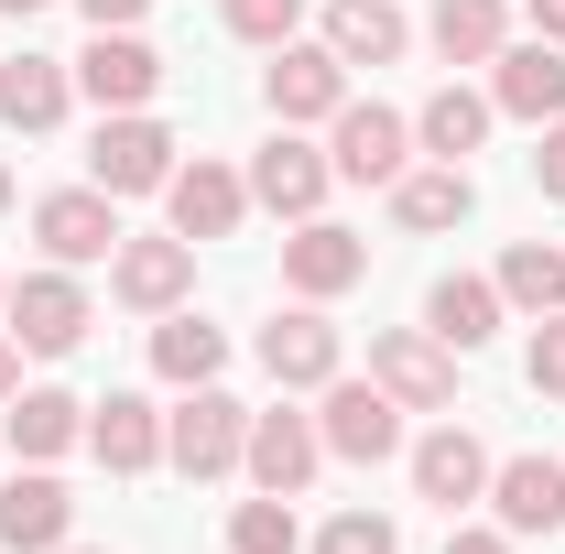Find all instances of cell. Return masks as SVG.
Instances as JSON below:
<instances>
[{"label": "cell", "mask_w": 565, "mask_h": 554, "mask_svg": "<svg viewBox=\"0 0 565 554\" xmlns=\"http://www.w3.org/2000/svg\"><path fill=\"white\" fill-rule=\"evenodd\" d=\"M338 359H349V348H338V327H327V305H294V316L262 327V370H273L282 392H327Z\"/></svg>", "instance_id": "16"}, {"label": "cell", "mask_w": 565, "mask_h": 554, "mask_svg": "<svg viewBox=\"0 0 565 554\" xmlns=\"http://www.w3.org/2000/svg\"><path fill=\"white\" fill-rule=\"evenodd\" d=\"M522 370H533L544 403H565V305H555V316H533V359H522Z\"/></svg>", "instance_id": "33"}, {"label": "cell", "mask_w": 565, "mask_h": 554, "mask_svg": "<svg viewBox=\"0 0 565 554\" xmlns=\"http://www.w3.org/2000/svg\"><path fill=\"white\" fill-rule=\"evenodd\" d=\"M490 109L500 120H533V131L565 120V44H544V33L533 44H500L490 55Z\"/></svg>", "instance_id": "13"}, {"label": "cell", "mask_w": 565, "mask_h": 554, "mask_svg": "<svg viewBox=\"0 0 565 554\" xmlns=\"http://www.w3.org/2000/svg\"><path fill=\"white\" fill-rule=\"evenodd\" d=\"M0 305H11V273H0Z\"/></svg>", "instance_id": "41"}, {"label": "cell", "mask_w": 565, "mask_h": 554, "mask_svg": "<svg viewBox=\"0 0 565 554\" xmlns=\"http://www.w3.org/2000/svg\"><path fill=\"white\" fill-rule=\"evenodd\" d=\"M522 22H533L544 44H565V0H522Z\"/></svg>", "instance_id": "36"}, {"label": "cell", "mask_w": 565, "mask_h": 554, "mask_svg": "<svg viewBox=\"0 0 565 554\" xmlns=\"http://www.w3.org/2000/svg\"><path fill=\"white\" fill-rule=\"evenodd\" d=\"M163 217H174V239H228L239 217H250V174H228V163H174V185H163Z\"/></svg>", "instance_id": "14"}, {"label": "cell", "mask_w": 565, "mask_h": 554, "mask_svg": "<svg viewBox=\"0 0 565 554\" xmlns=\"http://www.w3.org/2000/svg\"><path fill=\"white\" fill-rule=\"evenodd\" d=\"M76 11H87L98 33H141V11H152V0H76Z\"/></svg>", "instance_id": "35"}, {"label": "cell", "mask_w": 565, "mask_h": 554, "mask_svg": "<svg viewBox=\"0 0 565 554\" xmlns=\"http://www.w3.org/2000/svg\"><path fill=\"white\" fill-rule=\"evenodd\" d=\"M294 22H305V0H228V33L239 44H294Z\"/></svg>", "instance_id": "32"}, {"label": "cell", "mask_w": 565, "mask_h": 554, "mask_svg": "<svg viewBox=\"0 0 565 554\" xmlns=\"http://www.w3.org/2000/svg\"><path fill=\"white\" fill-rule=\"evenodd\" d=\"M403 44H414L403 0H327V55L338 66H392Z\"/></svg>", "instance_id": "22"}, {"label": "cell", "mask_w": 565, "mask_h": 554, "mask_svg": "<svg viewBox=\"0 0 565 554\" xmlns=\"http://www.w3.org/2000/svg\"><path fill=\"white\" fill-rule=\"evenodd\" d=\"M446 554H511V533H446Z\"/></svg>", "instance_id": "37"}, {"label": "cell", "mask_w": 565, "mask_h": 554, "mask_svg": "<svg viewBox=\"0 0 565 554\" xmlns=\"http://www.w3.org/2000/svg\"><path fill=\"white\" fill-rule=\"evenodd\" d=\"M0 316H11V338L33 348V359H66V348L87 338V283H76L66 262H44V273L11 283V305H0Z\"/></svg>", "instance_id": "7"}, {"label": "cell", "mask_w": 565, "mask_h": 554, "mask_svg": "<svg viewBox=\"0 0 565 554\" xmlns=\"http://www.w3.org/2000/svg\"><path fill=\"white\" fill-rule=\"evenodd\" d=\"M109 294H120L131 316H174V305L196 294V239H174V228H163V239H120V251H109Z\"/></svg>", "instance_id": "9"}, {"label": "cell", "mask_w": 565, "mask_h": 554, "mask_svg": "<svg viewBox=\"0 0 565 554\" xmlns=\"http://www.w3.org/2000/svg\"><path fill=\"white\" fill-rule=\"evenodd\" d=\"M0 11H11V22H33V11H44V0H0Z\"/></svg>", "instance_id": "39"}, {"label": "cell", "mask_w": 565, "mask_h": 554, "mask_svg": "<svg viewBox=\"0 0 565 554\" xmlns=\"http://www.w3.org/2000/svg\"><path fill=\"white\" fill-rule=\"evenodd\" d=\"M76 109V66H55V55H0V120L33 141V131H55Z\"/></svg>", "instance_id": "20"}, {"label": "cell", "mask_w": 565, "mask_h": 554, "mask_svg": "<svg viewBox=\"0 0 565 554\" xmlns=\"http://www.w3.org/2000/svg\"><path fill=\"white\" fill-rule=\"evenodd\" d=\"M76 87H87L98 109H141V98L163 87V55H152L141 33H98V44L76 55Z\"/></svg>", "instance_id": "21"}, {"label": "cell", "mask_w": 565, "mask_h": 554, "mask_svg": "<svg viewBox=\"0 0 565 554\" xmlns=\"http://www.w3.org/2000/svg\"><path fill=\"white\" fill-rule=\"evenodd\" d=\"M490 511H500V533H565V468L555 457H500Z\"/></svg>", "instance_id": "19"}, {"label": "cell", "mask_w": 565, "mask_h": 554, "mask_svg": "<svg viewBox=\"0 0 565 554\" xmlns=\"http://www.w3.org/2000/svg\"><path fill=\"white\" fill-rule=\"evenodd\" d=\"M468 207H479L468 163H403L392 174V217L403 228H468Z\"/></svg>", "instance_id": "23"}, {"label": "cell", "mask_w": 565, "mask_h": 554, "mask_svg": "<svg viewBox=\"0 0 565 554\" xmlns=\"http://www.w3.org/2000/svg\"><path fill=\"white\" fill-rule=\"evenodd\" d=\"M424 327L457 348V359H468V348H490V338H500V283H490V273H446L435 294H424Z\"/></svg>", "instance_id": "24"}, {"label": "cell", "mask_w": 565, "mask_h": 554, "mask_svg": "<svg viewBox=\"0 0 565 554\" xmlns=\"http://www.w3.org/2000/svg\"><path fill=\"white\" fill-rule=\"evenodd\" d=\"M228 554H305V522H294V500H239L228 511Z\"/></svg>", "instance_id": "30"}, {"label": "cell", "mask_w": 565, "mask_h": 554, "mask_svg": "<svg viewBox=\"0 0 565 554\" xmlns=\"http://www.w3.org/2000/svg\"><path fill=\"white\" fill-rule=\"evenodd\" d=\"M316 554H403V533H392V511H338L316 533Z\"/></svg>", "instance_id": "31"}, {"label": "cell", "mask_w": 565, "mask_h": 554, "mask_svg": "<svg viewBox=\"0 0 565 554\" xmlns=\"http://www.w3.org/2000/svg\"><path fill=\"white\" fill-rule=\"evenodd\" d=\"M152 370L174 381V392H196V381H217L228 370V327H207V316H152Z\"/></svg>", "instance_id": "27"}, {"label": "cell", "mask_w": 565, "mask_h": 554, "mask_svg": "<svg viewBox=\"0 0 565 554\" xmlns=\"http://www.w3.org/2000/svg\"><path fill=\"white\" fill-rule=\"evenodd\" d=\"M33 239H44V262L87 273V262H109L131 228H120V196H98V185H55V196H33Z\"/></svg>", "instance_id": "4"}, {"label": "cell", "mask_w": 565, "mask_h": 554, "mask_svg": "<svg viewBox=\"0 0 565 554\" xmlns=\"http://www.w3.org/2000/svg\"><path fill=\"white\" fill-rule=\"evenodd\" d=\"M414 489L446 511V522H457L468 500H490V446H479L468 424H435V435L414 446Z\"/></svg>", "instance_id": "18"}, {"label": "cell", "mask_w": 565, "mask_h": 554, "mask_svg": "<svg viewBox=\"0 0 565 554\" xmlns=\"http://www.w3.org/2000/svg\"><path fill=\"white\" fill-rule=\"evenodd\" d=\"M239 468H250V489L294 500V489H305L316 468H327V435H316V414H294V403L250 414V446H239Z\"/></svg>", "instance_id": "10"}, {"label": "cell", "mask_w": 565, "mask_h": 554, "mask_svg": "<svg viewBox=\"0 0 565 554\" xmlns=\"http://www.w3.org/2000/svg\"><path fill=\"white\" fill-rule=\"evenodd\" d=\"M87 457H98L109 479H152V468H163V414H152L141 392L87 403Z\"/></svg>", "instance_id": "17"}, {"label": "cell", "mask_w": 565, "mask_h": 554, "mask_svg": "<svg viewBox=\"0 0 565 554\" xmlns=\"http://www.w3.org/2000/svg\"><path fill=\"white\" fill-rule=\"evenodd\" d=\"M239 446H250V403H228L217 381H196V392L163 414V468H185V479H228Z\"/></svg>", "instance_id": "2"}, {"label": "cell", "mask_w": 565, "mask_h": 554, "mask_svg": "<svg viewBox=\"0 0 565 554\" xmlns=\"http://www.w3.org/2000/svg\"><path fill=\"white\" fill-rule=\"evenodd\" d=\"M359 273H370V239H359V228H338V217H294V239H282V283H294L305 305H338Z\"/></svg>", "instance_id": "11"}, {"label": "cell", "mask_w": 565, "mask_h": 554, "mask_svg": "<svg viewBox=\"0 0 565 554\" xmlns=\"http://www.w3.org/2000/svg\"><path fill=\"white\" fill-rule=\"evenodd\" d=\"M327 163H338L349 185H392V174L414 163V120L381 109V98H349V109L327 120Z\"/></svg>", "instance_id": "6"}, {"label": "cell", "mask_w": 565, "mask_h": 554, "mask_svg": "<svg viewBox=\"0 0 565 554\" xmlns=\"http://www.w3.org/2000/svg\"><path fill=\"white\" fill-rule=\"evenodd\" d=\"M533 185L565 196V120H544V141H533Z\"/></svg>", "instance_id": "34"}, {"label": "cell", "mask_w": 565, "mask_h": 554, "mask_svg": "<svg viewBox=\"0 0 565 554\" xmlns=\"http://www.w3.org/2000/svg\"><path fill=\"white\" fill-rule=\"evenodd\" d=\"M327 185H338V163H327L305 131H273L262 152H250V207H273V217H316Z\"/></svg>", "instance_id": "12"}, {"label": "cell", "mask_w": 565, "mask_h": 554, "mask_svg": "<svg viewBox=\"0 0 565 554\" xmlns=\"http://www.w3.org/2000/svg\"><path fill=\"white\" fill-rule=\"evenodd\" d=\"M66 533H76V489L55 468H22L0 489V554H66Z\"/></svg>", "instance_id": "15"}, {"label": "cell", "mask_w": 565, "mask_h": 554, "mask_svg": "<svg viewBox=\"0 0 565 554\" xmlns=\"http://www.w3.org/2000/svg\"><path fill=\"white\" fill-rule=\"evenodd\" d=\"M370 381H381L403 414H446V403H457V348L435 338V327H381V338H370Z\"/></svg>", "instance_id": "3"}, {"label": "cell", "mask_w": 565, "mask_h": 554, "mask_svg": "<svg viewBox=\"0 0 565 554\" xmlns=\"http://www.w3.org/2000/svg\"><path fill=\"white\" fill-rule=\"evenodd\" d=\"M87 185H98V196H163V185H174V131L141 120V109H98Z\"/></svg>", "instance_id": "1"}, {"label": "cell", "mask_w": 565, "mask_h": 554, "mask_svg": "<svg viewBox=\"0 0 565 554\" xmlns=\"http://www.w3.org/2000/svg\"><path fill=\"white\" fill-rule=\"evenodd\" d=\"M22 392V338H0V403Z\"/></svg>", "instance_id": "38"}, {"label": "cell", "mask_w": 565, "mask_h": 554, "mask_svg": "<svg viewBox=\"0 0 565 554\" xmlns=\"http://www.w3.org/2000/svg\"><path fill=\"white\" fill-rule=\"evenodd\" d=\"M490 283H500V305H522V316H555V305H565V251H555V239H511Z\"/></svg>", "instance_id": "29"}, {"label": "cell", "mask_w": 565, "mask_h": 554, "mask_svg": "<svg viewBox=\"0 0 565 554\" xmlns=\"http://www.w3.org/2000/svg\"><path fill=\"white\" fill-rule=\"evenodd\" d=\"M490 98H479V87H435V98H424L414 109V152H435V163H468V152H479V141H490Z\"/></svg>", "instance_id": "26"}, {"label": "cell", "mask_w": 565, "mask_h": 554, "mask_svg": "<svg viewBox=\"0 0 565 554\" xmlns=\"http://www.w3.org/2000/svg\"><path fill=\"white\" fill-rule=\"evenodd\" d=\"M0 424H11V446H22L33 468H44V457H66V446H87V403H76V392H11Z\"/></svg>", "instance_id": "28"}, {"label": "cell", "mask_w": 565, "mask_h": 554, "mask_svg": "<svg viewBox=\"0 0 565 554\" xmlns=\"http://www.w3.org/2000/svg\"><path fill=\"white\" fill-rule=\"evenodd\" d=\"M316 435H327V457H349V468H381V457H403V403H392L381 381H327V403H316Z\"/></svg>", "instance_id": "5"}, {"label": "cell", "mask_w": 565, "mask_h": 554, "mask_svg": "<svg viewBox=\"0 0 565 554\" xmlns=\"http://www.w3.org/2000/svg\"><path fill=\"white\" fill-rule=\"evenodd\" d=\"M66 554H98V544H66Z\"/></svg>", "instance_id": "42"}, {"label": "cell", "mask_w": 565, "mask_h": 554, "mask_svg": "<svg viewBox=\"0 0 565 554\" xmlns=\"http://www.w3.org/2000/svg\"><path fill=\"white\" fill-rule=\"evenodd\" d=\"M424 44L446 66H490L500 44H511V0H435L424 11Z\"/></svg>", "instance_id": "25"}, {"label": "cell", "mask_w": 565, "mask_h": 554, "mask_svg": "<svg viewBox=\"0 0 565 554\" xmlns=\"http://www.w3.org/2000/svg\"><path fill=\"white\" fill-rule=\"evenodd\" d=\"M0 207H11V163H0Z\"/></svg>", "instance_id": "40"}, {"label": "cell", "mask_w": 565, "mask_h": 554, "mask_svg": "<svg viewBox=\"0 0 565 554\" xmlns=\"http://www.w3.org/2000/svg\"><path fill=\"white\" fill-rule=\"evenodd\" d=\"M262 98H273L282 131H305V120H338V109H349V66H338L327 44H273V66H262Z\"/></svg>", "instance_id": "8"}]
</instances>
